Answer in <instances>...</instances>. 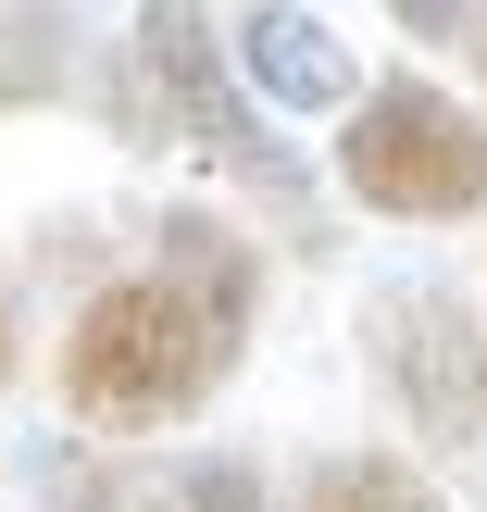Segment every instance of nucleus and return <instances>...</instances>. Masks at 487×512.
Listing matches in <instances>:
<instances>
[{
  "label": "nucleus",
  "instance_id": "nucleus-1",
  "mask_svg": "<svg viewBox=\"0 0 487 512\" xmlns=\"http://www.w3.org/2000/svg\"><path fill=\"white\" fill-rule=\"evenodd\" d=\"M250 325V250L213 213H163V263L113 275L88 313L63 325V413L75 425H163L213 400Z\"/></svg>",
  "mask_w": 487,
  "mask_h": 512
},
{
  "label": "nucleus",
  "instance_id": "nucleus-2",
  "mask_svg": "<svg viewBox=\"0 0 487 512\" xmlns=\"http://www.w3.org/2000/svg\"><path fill=\"white\" fill-rule=\"evenodd\" d=\"M338 175L363 213H400V225H450L487 200V125L463 113L450 88H363L338 125Z\"/></svg>",
  "mask_w": 487,
  "mask_h": 512
},
{
  "label": "nucleus",
  "instance_id": "nucleus-3",
  "mask_svg": "<svg viewBox=\"0 0 487 512\" xmlns=\"http://www.w3.org/2000/svg\"><path fill=\"white\" fill-rule=\"evenodd\" d=\"M225 50H238V25H213L200 0H138V63H150V88H163V113L188 125L213 163H238L250 188L300 225V200H313V188H300V163L250 125V113H263V88H250V75H225Z\"/></svg>",
  "mask_w": 487,
  "mask_h": 512
},
{
  "label": "nucleus",
  "instance_id": "nucleus-4",
  "mask_svg": "<svg viewBox=\"0 0 487 512\" xmlns=\"http://www.w3.org/2000/svg\"><path fill=\"white\" fill-rule=\"evenodd\" d=\"M375 363H388V400L413 413L425 450H450V463L487 450V325L463 288H388L375 300Z\"/></svg>",
  "mask_w": 487,
  "mask_h": 512
},
{
  "label": "nucleus",
  "instance_id": "nucleus-5",
  "mask_svg": "<svg viewBox=\"0 0 487 512\" xmlns=\"http://www.w3.org/2000/svg\"><path fill=\"white\" fill-rule=\"evenodd\" d=\"M238 75L263 88V113H288V125L350 113V100H363V75H350L338 25L300 13V0H250V13H238Z\"/></svg>",
  "mask_w": 487,
  "mask_h": 512
},
{
  "label": "nucleus",
  "instance_id": "nucleus-6",
  "mask_svg": "<svg viewBox=\"0 0 487 512\" xmlns=\"http://www.w3.org/2000/svg\"><path fill=\"white\" fill-rule=\"evenodd\" d=\"M300 512H450V500L425 488L413 463H388V450H338V463H313Z\"/></svg>",
  "mask_w": 487,
  "mask_h": 512
},
{
  "label": "nucleus",
  "instance_id": "nucleus-7",
  "mask_svg": "<svg viewBox=\"0 0 487 512\" xmlns=\"http://www.w3.org/2000/svg\"><path fill=\"white\" fill-rule=\"evenodd\" d=\"M38 488H63V512H188V475H75L63 450H38Z\"/></svg>",
  "mask_w": 487,
  "mask_h": 512
},
{
  "label": "nucleus",
  "instance_id": "nucleus-8",
  "mask_svg": "<svg viewBox=\"0 0 487 512\" xmlns=\"http://www.w3.org/2000/svg\"><path fill=\"white\" fill-rule=\"evenodd\" d=\"M63 75H75L63 13H0V100H38V88H63Z\"/></svg>",
  "mask_w": 487,
  "mask_h": 512
},
{
  "label": "nucleus",
  "instance_id": "nucleus-9",
  "mask_svg": "<svg viewBox=\"0 0 487 512\" xmlns=\"http://www.w3.org/2000/svg\"><path fill=\"white\" fill-rule=\"evenodd\" d=\"M188 512H263V475L213 450V463H188Z\"/></svg>",
  "mask_w": 487,
  "mask_h": 512
},
{
  "label": "nucleus",
  "instance_id": "nucleus-10",
  "mask_svg": "<svg viewBox=\"0 0 487 512\" xmlns=\"http://www.w3.org/2000/svg\"><path fill=\"white\" fill-rule=\"evenodd\" d=\"M388 25H413V38H487V0H388Z\"/></svg>",
  "mask_w": 487,
  "mask_h": 512
},
{
  "label": "nucleus",
  "instance_id": "nucleus-11",
  "mask_svg": "<svg viewBox=\"0 0 487 512\" xmlns=\"http://www.w3.org/2000/svg\"><path fill=\"white\" fill-rule=\"evenodd\" d=\"M0 388H13V300H0Z\"/></svg>",
  "mask_w": 487,
  "mask_h": 512
}]
</instances>
